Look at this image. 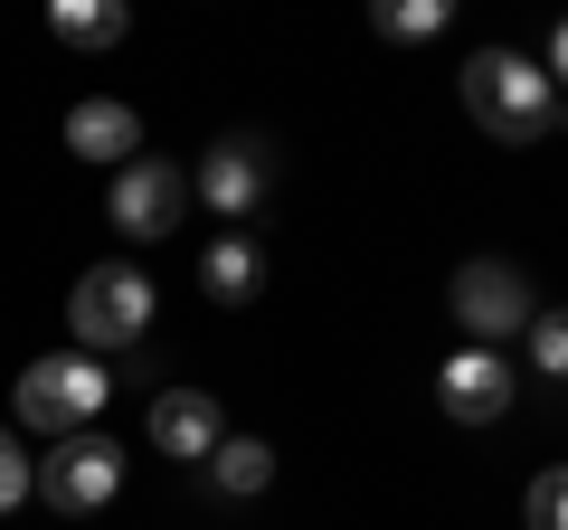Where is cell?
<instances>
[{"label":"cell","instance_id":"cell-1","mask_svg":"<svg viewBox=\"0 0 568 530\" xmlns=\"http://www.w3.org/2000/svg\"><path fill=\"white\" fill-rule=\"evenodd\" d=\"M455 85H465V114L484 123L493 143H511V152L540 143L549 123H559V85H549L530 58H511V48H484V58H465V77H455Z\"/></svg>","mask_w":568,"mask_h":530},{"label":"cell","instance_id":"cell-2","mask_svg":"<svg viewBox=\"0 0 568 530\" xmlns=\"http://www.w3.org/2000/svg\"><path fill=\"white\" fill-rule=\"evenodd\" d=\"M29 492H39L48 511H67V521H85V511H104L123 492V446L95 436V427L58 436L48 455H29Z\"/></svg>","mask_w":568,"mask_h":530},{"label":"cell","instance_id":"cell-3","mask_svg":"<svg viewBox=\"0 0 568 530\" xmlns=\"http://www.w3.org/2000/svg\"><path fill=\"white\" fill-rule=\"evenodd\" d=\"M152 304H162L152 275H133V265H85L77 294H67V323H77L85 360H95V350H133L152 332Z\"/></svg>","mask_w":568,"mask_h":530},{"label":"cell","instance_id":"cell-4","mask_svg":"<svg viewBox=\"0 0 568 530\" xmlns=\"http://www.w3.org/2000/svg\"><path fill=\"white\" fill-rule=\"evenodd\" d=\"M104 398H114V379H104L85 350H48V360L20 369V427H39L48 446H58V436H77V427H95Z\"/></svg>","mask_w":568,"mask_h":530},{"label":"cell","instance_id":"cell-5","mask_svg":"<svg viewBox=\"0 0 568 530\" xmlns=\"http://www.w3.org/2000/svg\"><path fill=\"white\" fill-rule=\"evenodd\" d=\"M446 304H455V323H465V342L474 350H503L511 332H530V285L511 275L503 256H474V265H455V285H446Z\"/></svg>","mask_w":568,"mask_h":530},{"label":"cell","instance_id":"cell-6","mask_svg":"<svg viewBox=\"0 0 568 530\" xmlns=\"http://www.w3.org/2000/svg\"><path fill=\"white\" fill-rule=\"evenodd\" d=\"M104 208H114L123 237L152 246V237H171V227H181V208H190V171H171V162H152V152H142V162H123V171H114Z\"/></svg>","mask_w":568,"mask_h":530},{"label":"cell","instance_id":"cell-7","mask_svg":"<svg viewBox=\"0 0 568 530\" xmlns=\"http://www.w3.org/2000/svg\"><path fill=\"white\" fill-rule=\"evenodd\" d=\"M190 190H200L219 218H256L265 190H275V143H265V133H227V143H209V162H200Z\"/></svg>","mask_w":568,"mask_h":530},{"label":"cell","instance_id":"cell-8","mask_svg":"<svg viewBox=\"0 0 568 530\" xmlns=\"http://www.w3.org/2000/svg\"><path fill=\"white\" fill-rule=\"evenodd\" d=\"M436 408H446L455 427H493V417L511 408V360H503V350H474V342H465L446 369H436Z\"/></svg>","mask_w":568,"mask_h":530},{"label":"cell","instance_id":"cell-9","mask_svg":"<svg viewBox=\"0 0 568 530\" xmlns=\"http://www.w3.org/2000/svg\"><path fill=\"white\" fill-rule=\"evenodd\" d=\"M67 152H85V162H104V171L142 162V114L114 104V95H77L67 104Z\"/></svg>","mask_w":568,"mask_h":530},{"label":"cell","instance_id":"cell-10","mask_svg":"<svg viewBox=\"0 0 568 530\" xmlns=\"http://www.w3.org/2000/svg\"><path fill=\"white\" fill-rule=\"evenodd\" d=\"M219 436H227V408L209 388H162V398H152V446L162 455L200 465V455H219Z\"/></svg>","mask_w":568,"mask_h":530},{"label":"cell","instance_id":"cell-11","mask_svg":"<svg viewBox=\"0 0 568 530\" xmlns=\"http://www.w3.org/2000/svg\"><path fill=\"white\" fill-rule=\"evenodd\" d=\"M200 285H209V304H256V285H265V246L246 237V227L209 237V256H200Z\"/></svg>","mask_w":568,"mask_h":530},{"label":"cell","instance_id":"cell-12","mask_svg":"<svg viewBox=\"0 0 568 530\" xmlns=\"http://www.w3.org/2000/svg\"><path fill=\"white\" fill-rule=\"evenodd\" d=\"M48 29H58L67 48H114L123 29H133V10H123V0H48Z\"/></svg>","mask_w":568,"mask_h":530},{"label":"cell","instance_id":"cell-13","mask_svg":"<svg viewBox=\"0 0 568 530\" xmlns=\"http://www.w3.org/2000/svg\"><path fill=\"white\" fill-rule=\"evenodd\" d=\"M209 483L237 492V502H246V492H265V483H275V446H265V436H219V455H209Z\"/></svg>","mask_w":568,"mask_h":530},{"label":"cell","instance_id":"cell-14","mask_svg":"<svg viewBox=\"0 0 568 530\" xmlns=\"http://www.w3.org/2000/svg\"><path fill=\"white\" fill-rule=\"evenodd\" d=\"M455 20V0H379V39H436Z\"/></svg>","mask_w":568,"mask_h":530},{"label":"cell","instance_id":"cell-15","mask_svg":"<svg viewBox=\"0 0 568 530\" xmlns=\"http://www.w3.org/2000/svg\"><path fill=\"white\" fill-rule=\"evenodd\" d=\"M530 369H540V379L568 369V323H559V313H530Z\"/></svg>","mask_w":568,"mask_h":530},{"label":"cell","instance_id":"cell-16","mask_svg":"<svg viewBox=\"0 0 568 530\" xmlns=\"http://www.w3.org/2000/svg\"><path fill=\"white\" fill-rule=\"evenodd\" d=\"M20 502H29V455H20V436L0 427V521H10Z\"/></svg>","mask_w":568,"mask_h":530},{"label":"cell","instance_id":"cell-17","mask_svg":"<svg viewBox=\"0 0 568 530\" xmlns=\"http://www.w3.org/2000/svg\"><path fill=\"white\" fill-rule=\"evenodd\" d=\"M530 530H568V483L559 473H530Z\"/></svg>","mask_w":568,"mask_h":530}]
</instances>
